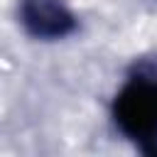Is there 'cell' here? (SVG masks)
<instances>
[{
    "instance_id": "cell-2",
    "label": "cell",
    "mask_w": 157,
    "mask_h": 157,
    "mask_svg": "<svg viewBox=\"0 0 157 157\" xmlns=\"http://www.w3.org/2000/svg\"><path fill=\"white\" fill-rule=\"evenodd\" d=\"M17 17L29 37L44 42L64 39L78 27L76 15L64 0H20Z\"/></svg>"
},
{
    "instance_id": "cell-1",
    "label": "cell",
    "mask_w": 157,
    "mask_h": 157,
    "mask_svg": "<svg viewBox=\"0 0 157 157\" xmlns=\"http://www.w3.org/2000/svg\"><path fill=\"white\" fill-rule=\"evenodd\" d=\"M113 120L118 130L140 147L157 135V71L135 69L113 101Z\"/></svg>"
},
{
    "instance_id": "cell-3",
    "label": "cell",
    "mask_w": 157,
    "mask_h": 157,
    "mask_svg": "<svg viewBox=\"0 0 157 157\" xmlns=\"http://www.w3.org/2000/svg\"><path fill=\"white\" fill-rule=\"evenodd\" d=\"M140 150H142L145 155H157V135H155V137H152L150 142H145V145H142Z\"/></svg>"
}]
</instances>
